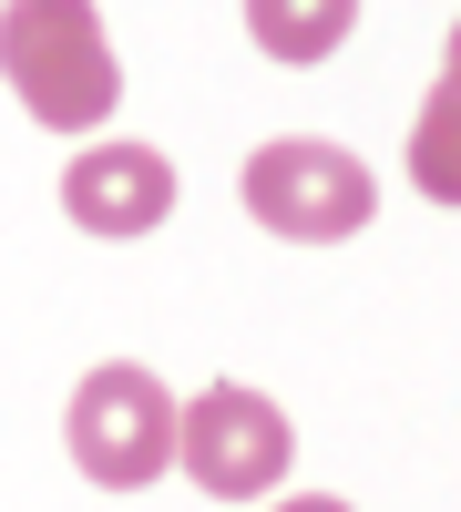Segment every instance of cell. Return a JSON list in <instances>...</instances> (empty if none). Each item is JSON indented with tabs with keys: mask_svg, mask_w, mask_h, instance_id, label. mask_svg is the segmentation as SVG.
I'll use <instances>...</instances> for the list:
<instances>
[{
	"mask_svg": "<svg viewBox=\"0 0 461 512\" xmlns=\"http://www.w3.org/2000/svg\"><path fill=\"white\" fill-rule=\"evenodd\" d=\"M441 72H461V21H451V62H441Z\"/></svg>",
	"mask_w": 461,
	"mask_h": 512,
	"instance_id": "obj_9",
	"label": "cell"
},
{
	"mask_svg": "<svg viewBox=\"0 0 461 512\" xmlns=\"http://www.w3.org/2000/svg\"><path fill=\"white\" fill-rule=\"evenodd\" d=\"M410 185L431 205H461V72H441L421 123H410Z\"/></svg>",
	"mask_w": 461,
	"mask_h": 512,
	"instance_id": "obj_7",
	"label": "cell"
},
{
	"mask_svg": "<svg viewBox=\"0 0 461 512\" xmlns=\"http://www.w3.org/2000/svg\"><path fill=\"white\" fill-rule=\"evenodd\" d=\"M359 0H246V31H257L267 62H328L349 41Z\"/></svg>",
	"mask_w": 461,
	"mask_h": 512,
	"instance_id": "obj_6",
	"label": "cell"
},
{
	"mask_svg": "<svg viewBox=\"0 0 461 512\" xmlns=\"http://www.w3.org/2000/svg\"><path fill=\"white\" fill-rule=\"evenodd\" d=\"M62 216L82 236H154L164 216H175V164H164L154 144H82L62 164Z\"/></svg>",
	"mask_w": 461,
	"mask_h": 512,
	"instance_id": "obj_5",
	"label": "cell"
},
{
	"mask_svg": "<svg viewBox=\"0 0 461 512\" xmlns=\"http://www.w3.org/2000/svg\"><path fill=\"white\" fill-rule=\"evenodd\" d=\"M246 216L287 246H339L380 216V175L328 134H277L246 154Z\"/></svg>",
	"mask_w": 461,
	"mask_h": 512,
	"instance_id": "obj_2",
	"label": "cell"
},
{
	"mask_svg": "<svg viewBox=\"0 0 461 512\" xmlns=\"http://www.w3.org/2000/svg\"><path fill=\"white\" fill-rule=\"evenodd\" d=\"M287 461H298V431H287V410L267 390H246V379H216V390L175 400V472L216 502H267L287 482Z\"/></svg>",
	"mask_w": 461,
	"mask_h": 512,
	"instance_id": "obj_4",
	"label": "cell"
},
{
	"mask_svg": "<svg viewBox=\"0 0 461 512\" xmlns=\"http://www.w3.org/2000/svg\"><path fill=\"white\" fill-rule=\"evenodd\" d=\"M277 512H349V502H339V492H287Z\"/></svg>",
	"mask_w": 461,
	"mask_h": 512,
	"instance_id": "obj_8",
	"label": "cell"
},
{
	"mask_svg": "<svg viewBox=\"0 0 461 512\" xmlns=\"http://www.w3.org/2000/svg\"><path fill=\"white\" fill-rule=\"evenodd\" d=\"M0 82H11L21 113L52 123V134L113 123L123 62L103 41V11H93V0H11V11H0Z\"/></svg>",
	"mask_w": 461,
	"mask_h": 512,
	"instance_id": "obj_1",
	"label": "cell"
},
{
	"mask_svg": "<svg viewBox=\"0 0 461 512\" xmlns=\"http://www.w3.org/2000/svg\"><path fill=\"white\" fill-rule=\"evenodd\" d=\"M62 441L82 461V482L144 492V482L175 472V390L144 359H103V369H82V390L62 410Z\"/></svg>",
	"mask_w": 461,
	"mask_h": 512,
	"instance_id": "obj_3",
	"label": "cell"
}]
</instances>
